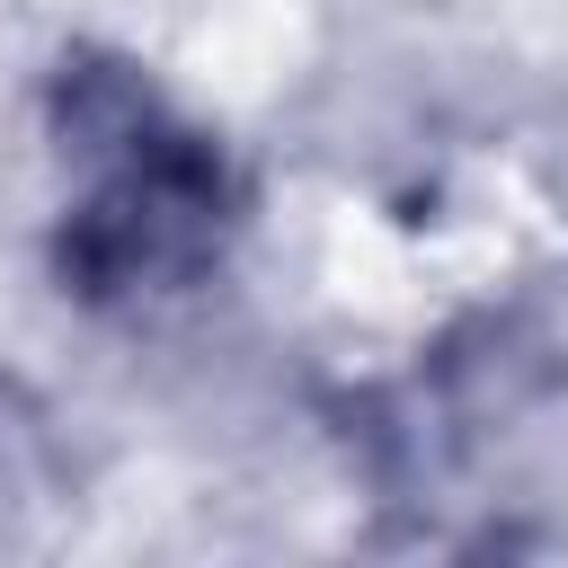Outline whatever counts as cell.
<instances>
[{
	"label": "cell",
	"mask_w": 568,
	"mask_h": 568,
	"mask_svg": "<svg viewBox=\"0 0 568 568\" xmlns=\"http://www.w3.org/2000/svg\"><path fill=\"white\" fill-rule=\"evenodd\" d=\"M53 275L98 320L186 311L240 240L231 151L124 53H62L53 71Z\"/></svg>",
	"instance_id": "cell-1"
},
{
	"label": "cell",
	"mask_w": 568,
	"mask_h": 568,
	"mask_svg": "<svg viewBox=\"0 0 568 568\" xmlns=\"http://www.w3.org/2000/svg\"><path fill=\"white\" fill-rule=\"evenodd\" d=\"M71 532V453L36 390L0 382V559L53 550Z\"/></svg>",
	"instance_id": "cell-2"
}]
</instances>
